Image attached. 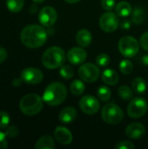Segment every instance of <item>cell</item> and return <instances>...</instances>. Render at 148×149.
Masks as SVG:
<instances>
[{"mask_svg": "<svg viewBox=\"0 0 148 149\" xmlns=\"http://www.w3.org/2000/svg\"><path fill=\"white\" fill-rule=\"evenodd\" d=\"M54 137L61 145H69L72 141V134L71 131L64 127H58L55 129Z\"/></svg>", "mask_w": 148, "mask_h": 149, "instance_id": "15", "label": "cell"}, {"mask_svg": "<svg viewBox=\"0 0 148 149\" xmlns=\"http://www.w3.org/2000/svg\"><path fill=\"white\" fill-rule=\"evenodd\" d=\"M66 96L65 86L60 82H52L46 86L43 94V100L51 107H56L63 103Z\"/></svg>", "mask_w": 148, "mask_h": 149, "instance_id": "2", "label": "cell"}, {"mask_svg": "<svg viewBox=\"0 0 148 149\" xmlns=\"http://www.w3.org/2000/svg\"><path fill=\"white\" fill-rule=\"evenodd\" d=\"M7 135L5 133L0 131V149H5L8 148V141H7Z\"/></svg>", "mask_w": 148, "mask_h": 149, "instance_id": "35", "label": "cell"}, {"mask_svg": "<svg viewBox=\"0 0 148 149\" xmlns=\"http://www.w3.org/2000/svg\"><path fill=\"white\" fill-rule=\"evenodd\" d=\"M132 86L137 94H144L147 91V83L145 79L140 77H137L133 80Z\"/></svg>", "mask_w": 148, "mask_h": 149, "instance_id": "21", "label": "cell"}, {"mask_svg": "<svg viewBox=\"0 0 148 149\" xmlns=\"http://www.w3.org/2000/svg\"><path fill=\"white\" fill-rule=\"evenodd\" d=\"M24 4V0H6V5L10 11L17 13L19 12Z\"/></svg>", "mask_w": 148, "mask_h": 149, "instance_id": "24", "label": "cell"}, {"mask_svg": "<svg viewBox=\"0 0 148 149\" xmlns=\"http://www.w3.org/2000/svg\"><path fill=\"white\" fill-rule=\"evenodd\" d=\"M102 80L108 86H115L118 84L120 77L116 71L113 69H106L102 72Z\"/></svg>", "mask_w": 148, "mask_h": 149, "instance_id": "18", "label": "cell"}, {"mask_svg": "<svg viewBox=\"0 0 148 149\" xmlns=\"http://www.w3.org/2000/svg\"><path fill=\"white\" fill-rule=\"evenodd\" d=\"M65 61V53L58 46L48 48L42 56V64L47 69H57L61 67Z\"/></svg>", "mask_w": 148, "mask_h": 149, "instance_id": "3", "label": "cell"}, {"mask_svg": "<svg viewBox=\"0 0 148 149\" xmlns=\"http://www.w3.org/2000/svg\"><path fill=\"white\" fill-rule=\"evenodd\" d=\"M118 94L124 100H131L133 96V93L132 89L127 86H120V88L118 89Z\"/></svg>", "mask_w": 148, "mask_h": 149, "instance_id": "26", "label": "cell"}, {"mask_svg": "<svg viewBox=\"0 0 148 149\" xmlns=\"http://www.w3.org/2000/svg\"><path fill=\"white\" fill-rule=\"evenodd\" d=\"M65 1L68 3H79L80 0H65Z\"/></svg>", "mask_w": 148, "mask_h": 149, "instance_id": "40", "label": "cell"}, {"mask_svg": "<svg viewBox=\"0 0 148 149\" xmlns=\"http://www.w3.org/2000/svg\"><path fill=\"white\" fill-rule=\"evenodd\" d=\"M118 48L120 52L126 58H133L140 50L139 41L132 36H125L119 41Z\"/></svg>", "mask_w": 148, "mask_h": 149, "instance_id": "6", "label": "cell"}, {"mask_svg": "<svg viewBox=\"0 0 148 149\" xmlns=\"http://www.w3.org/2000/svg\"><path fill=\"white\" fill-rule=\"evenodd\" d=\"M43 72L38 68L27 67L21 72V79L23 82L30 85L39 84L43 80Z\"/></svg>", "mask_w": 148, "mask_h": 149, "instance_id": "12", "label": "cell"}, {"mask_svg": "<svg viewBox=\"0 0 148 149\" xmlns=\"http://www.w3.org/2000/svg\"><path fill=\"white\" fill-rule=\"evenodd\" d=\"M101 6L105 10H112L115 6V0H101Z\"/></svg>", "mask_w": 148, "mask_h": 149, "instance_id": "33", "label": "cell"}, {"mask_svg": "<svg viewBox=\"0 0 148 149\" xmlns=\"http://www.w3.org/2000/svg\"><path fill=\"white\" fill-rule=\"evenodd\" d=\"M133 70V63L129 59H123L120 63V71L123 74H130Z\"/></svg>", "mask_w": 148, "mask_h": 149, "instance_id": "27", "label": "cell"}, {"mask_svg": "<svg viewBox=\"0 0 148 149\" xmlns=\"http://www.w3.org/2000/svg\"><path fill=\"white\" fill-rule=\"evenodd\" d=\"M120 25L118 15L109 10L105 12L99 18V26L106 32L115 31Z\"/></svg>", "mask_w": 148, "mask_h": 149, "instance_id": "9", "label": "cell"}, {"mask_svg": "<svg viewBox=\"0 0 148 149\" xmlns=\"http://www.w3.org/2000/svg\"><path fill=\"white\" fill-rule=\"evenodd\" d=\"M132 19L135 24H141L146 18V11L141 7H137L132 12Z\"/></svg>", "mask_w": 148, "mask_h": 149, "instance_id": "23", "label": "cell"}, {"mask_svg": "<svg viewBox=\"0 0 148 149\" xmlns=\"http://www.w3.org/2000/svg\"><path fill=\"white\" fill-rule=\"evenodd\" d=\"M85 90V86L83 81L79 79H74L70 85V91L75 96L81 95Z\"/></svg>", "mask_w": 148, "mask_h": 149, "instance_id": "22", "label": "cell"}, {"mask_svg": "<svg viewBox=\"0 0 148 149\" xmlns=\"http://www.w3.org/2000/svg\"><path fill=\"white\" fill-rule=\"evenodd\" d=\"M133 12L132 5L126 1H121L116 5V13L119 17H127Z\"/></svg>", "mask_w": 148, "mask_h": 149, "instance_id": "20", "label": "cell"}, {"mask_svg": "<svg viewBox=\"0 0 148 149\" xmlns=\"http://www.w3.org/2000/svg\"><path fill=\"white\" fill-rule=\"evenodd\" d=\"M140 43L141 47H142L144 50L148 51V31L143 33V35H142L141 38H140Z\"/></svg>", "mask_w": 148, "mask_h": 149, "instance_id": "34", "label": "cell"}, {"mask_svg": "<svg viewBox=\"0 0 148 149\" xmlns=\"http://www.w3.org/2000/svg\"><path fill=\"white\" fill-rule=\"evenodd\" d=\"M87 58L86 52L82 47H73L67 53L68 61L75 65L83 64Z\"/></svg>", "mask_w": 148, "mask_h": 149, "instance_id": "13", "label": "cell"}, {"mask_svg": "<svg viewBox=\"0 0 148 149\" xmlns=\"http://www.w3.org/2000/svg\"><path fill=\"white\" fill-rule=\"evenodd\" d=\"M96 63L100 67L107 66L110 63V57L106 53H100L96 58Z\"/></svg>", "mask_w": 148, "mask_h": 149, "instance_id": "29", "label": "cell"}, {"mask_svg": "<svg viewBox=\"0 0 148 149\" xmlns=\"http://www.w3.org/2000/svg\"><path fill=\"white\" fill-rule=\"evenodd\" d=\"M22 82H23V80H22L21 78H20V79H15L13 80L12 84H13V86H14L15 87H18V86H21Z\"/></svg>", "mask_w": 148, "mask_h": 149, "instance_id": "38", "label": "cell"}, {"mask_svg": "<svg viewBox=\"0 0 148 149\" xmlns=\"http://www.w3.org/2000/svg\"><path fill=\"white\" fill-rule=\"evenodd\" d=\"M20 39L26 47L36 49L41 47L46 42L47 31L39 24H30L22 30Z\"/></svg>", "mask_w": 148, "mask_h": 149, "instance_id": "1", "label": "cell"}, {"mask_svg": "<svg viewBox=\"0 0 148 149\" xmlns=\"http://www.w3.org/2000/svg\"><path fill=\"white\" fill-rule=\"evenodd\" d=\"M76 41L81 47H87L92 41V33L86 29H82L78 31L76 35Z\"/></svg>", "mask_w": 148, "mask_h": 149, "instance_id": "17", "label": "cell"}, {"mask_svg": "<svg viewBox=\"0 0 148 149\" xmlns=\"http://www.w3.org/2000/svg\"><path fill=\"white\" fill-rule=\"evenodd\" d=\"M36 149H53L55 148V141L50 135L42 136L35 144Z\"/></svg>", "mask_w": 148, "mask_h": 149, "instance_id": "19", "label": "cell"}, {"mask_svg": "<svg viewBox=\"0 0 148 149\" xmlns=\"http://www.w3.org/2000/svg\"><path fill=\"white\" fill-rule=\"evenodd\" d=\"M141 60H142V63H143V65H147L148 66V55H145V56H143Z\"/></svg>", "mask_w": 148, "mask_h": 149, "instance_id": "39", "label": "cell"}, {"mask_svg": "<svg viewBox=\"0 0 148 149\" xmlns=\"http://www.w3.org/2000/svg\"><path fill=\"white\" fill-rule=\"evenodd\" d=\"M58 19V13L51 6H44L41 9L38 14V20L43 26L51 27Z\"/></svg>", "mask_w": 148, "mask_h": 149, "instance_id": "11", "label": "cell"}, {"mask_svg": "<svg viewBox=\"0 0 148 149\" xmlns=\"http://www.w3.org/2000/svg\"><path fill=\"white\" fill-rule=\"evenodd\" d=\"M59 73H60V76L63 79L68 80V79H71L73 77L74 71H73V69L70 65H62L61 66L60 71H59Z\"/></svg>", "mask_w": 148, "mask_h": 149, "instance_id": "28", "label": "cell"}, {"mask_svg": "<svg viewBox=\"0 0 148 149\" xmlns=\"http://www.w3.org/2000/svg\"><path fill=\"white\" fill-rule=\"evenodd\" d=\"M18 127L15 125H11L10 127H8L6 129H5V134L8 136V137H10V138H14L16 137L17 134H18Z\"/></svg>", "mask_w": 148, "mask_h": 149, "instance_id": "31", "label": "cell"}, {"mask_svg": "<svg viewBox=\"0 0 148 149\" xmlns=\"http://www.w3.org/2000/svg\"><path fill=\"white\" fill-rule=\"evenodd\" d=\"M102 120L110 125H117L120 123L124 118L123 110L114 103H109L104 106L101 111Z\"/></svg>", "mask_w": 148, "mask_h": 149, "instance_id": "5", "label": "cell"}, {"mask_svg": "<svg viewBox=\"0 0 148 149\" xmlns=\"http://www.w3.org/2000/svg\"><path fill=\"white\" fill-rule=\"evenodd\" d=\"M10 120V118L8 113L4 111H0V128L6 129L9 127Z\"/></svg>", "mask_w": 148, "mask_h": 149, "instance_id": "30", "label": "cell"}, {"mask_svg": "<svg viewBox=\"0 0 148 149\" xmlns=\"http://www.w3.org/2000/svg\"><path fill=\"white\" fill-rule=\"evenodd\" d=\"M79 107L83 113L88 115H93L99 110L100 104L95 97L92 95H85L79 100Z\"/></svg>", "mask_w": 148, "mask_h": 149, "instance_id": "10", "label": "cell"}, {"mask_svg": "<svg viewBox=\"0 0 148 149\" xmlns=\"http://www.w3.org/2000/svg\"><path fill=\"white\" fill-rule=\"evenodd\" d=\"M146 134V127L140 122L131 123L126 129V134L128 138L138 140L142 138Z\"/></svg>", "mask_w": 148, "mask_h": 149, "instance_id": "14", "label": "cell"}, {"mask_svg": "<svg viewBox=\"0 0 148 149\" xmlns=\"http://www.w3.org/2000/svg\"><path fill=\"white\" fill-rule=\"evenodd\" d=\"M120 27L123 29V30H127L131 27V22L128 21V20H126V21H123L121 22L120 24Z\"/></svg>", "mask_w": 148, "mask_h": 149, "instance_id": "37", "label": "cell"}, {"mask_svg": "<svg viewBox=\"0 0 148 149\" xmlns=\"http://www.w3.org/2000/svg\"><path fill=\"white\" fill-rule=\"evenodd\" d=\"M33 2H35V3H43L44 1H45V0H32Z\"/></svg>", "mask_w": 148, "mask_h": 149, "instance_id": "41", "label": "cell"}, {"mask_svg": "<svg viewBox=\"0 0 148 149\" xmlns=\"http://www.w3.org/2000/svg\"><path fill=\"white\" fill-rule=\"evenodd\" d=\"M77 117V110L72 107H67L64 108L58 115V120L61 123L69 124L72 122Z\"/></svg>", "mask_w": 148, "mask_h": 149, "instance_id": "16", "label": "cell"}, {"mask_svg": "<svg viewBox=\"0 0 148 149\" xmlns=\"http://www.w3.org/2000/svg\"><path fill=\"white\" fill-rule=\"evenodd\" d=\"M43 98L36 93H29L24 96L20 102L19 107L21 112L28 116L38 114L43 108Z\"/></svg>", "mask_w": 148, "mask_h": 149, "instance_id": "4", "label": "cell"}, {"mask_svg": "<svg viewBox=\"0 0 148 149\" xmlns=\"http://www.w3.org/2000/svg\"><path fill=\"white\" fill-rule=\"evenodd\" d=\"M97 94L99 100H101L102 102H107L111 99L112 92L109 87L106 86H100L97 91Z\"/></svg>", "mask_w": 148, "mask_h": 149, "instance_id": "25", "label": "cell"}, {"mask_svg": "<svg viewBox=\"0 0 148 149\" xmlns=\"http://www.w3.org/2000/svg\"><path fill=\"white\" fill-rule=\"evenodd\" d=\"M117 149H134L135 148V146L133 142L131 141H120L119 142L116 147Z\"/></svg>", "mask_w": 148, "mask_h": 149, "instance_id": "32", "label": "cell"}, {"mask_svg": "<svg viewBox=\"0 0 148 149\" xmlns=\"http://www.w3.org/2000/svg\"><path fill=\"white\" fill-rule=\"evenodd\" d=\"M99 67L92 63H85L80 65L79 69V78L87 83H93L95 82L99 77Z\"/></svg>", "mask_w": 148, "mask_h": 149, "instance_id": "8", "label": "cell"}, {"mask_svg": "<svg viewBox=\"0 0 148 149\" xmlns=\"http://www.w3.org/2000/svg\"><path fill=\"white\" fill-rule=\"evenodd\" d=\"M7 58V52L4 48L0 47V64Z\"/></svg>", "mask_w": 148, "mask_h": 149, "instance_id": "36", "label": "cell"}, {"mask_svg": "<svg viewBox=\"0 0 148 149\" xmlns=\"http://www.w3.org/2000/svg\"><path fill=\"white\" fill-rule=\"evenodd\" d=\"M148 110V104L143 98H134L131 100V102L127 107V113L131 118L139 119L146 114Z\"/></svg>", "mask_w": 148, "mask_h": 149, "instance_id": "7", "label": "cell"}]
</instances>
